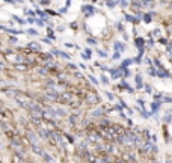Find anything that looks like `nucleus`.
Wrapping results in <instances>:
<instances>
[{
	"label": "nucleus",
	"instance_id": "obj_1",
	"mask_svg": "<svg viewBox=\"0 0 172 163\" xmlns=\"http://www.w3.org/2000/svg\"><path fill=\"white\" fill-rule=\"evenodd\" d=\"M136 45H138V47H142V45H143V39H136Z\"/></svg>",
	"mask_w": 172,
	"mask_h": 163
},
{
	"label": "nucleus",
	"instance_id": "obj_2",
	"mask_svg": "<svg viewBox=\"0 0 172 163\" xmlns=\"http://www.w3.org/2000/svg\"><path fill=\"white\" fill-rule=\"evenodd\" d=\"M136 82H138V86H142V79L138 76V77H136Z\"/></svg>",
	"mask_w": 172,
	"mask_h": 163
},
{
	"label": "nucleus",
	"instance_id": "obj_3",
	"mask_svg": "<svg viewBox=\"0 0 172 163\" xmlns=\"http://www.w3.org/2000/svg\"><path fill=\"white\" fill-rule=\"evenodd\" d=\"M116 48H118V50H122V45H121L119 42H118V44H116Z\"/></svg>",
	"mask_w": 172,
	"mask_h": 163
}]
</instances>
